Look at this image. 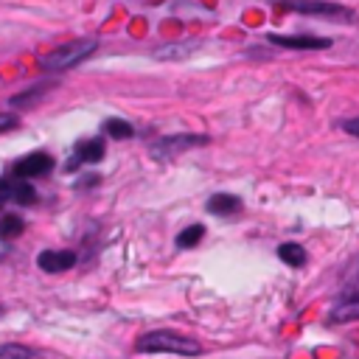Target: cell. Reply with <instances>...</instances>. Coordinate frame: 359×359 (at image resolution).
<instances>
[{"label":"cell","mask_w":359,"mask_h":359,"mask_svg":"<svg viewBox=\"0 0 359 359\" xmlns=\"http://www.w3.org/2000/svg\"><path fill=\"white\" fill-rule=\"evenodd\" d=\"M104 140H99V138H93V140H84V143H79L76 146V152H73V160L68 163V169L73 171V169H79L82 163H99V160H104Z\"/></svg>","instance_id":"cell-8"},{"label":"cell","mask_w":359,"mask_h":359,"mask_svg":"<svg viewBox=\"0 0 359 359\" xmlns=\"http://www.w3.org/2000/svg\"><path fill=\"white\" fill-rule=\"evenodd\" d=\"M0 359H34V351L25 345H0Z\"/></svg>","instance_id":"cell-17"},{"label":"cell","mask_w":359,"mask_h":359,"mask_svg":"<svg viewBox=\"0 0 359 359\" xmlns=\"http://www.w3.org/2000/svg\"><path fill=\"white\" fill-rule=\"evenodd\" d=\"M6 202H12V186H9V180H0V208Z\"/></svg>","instance_id":"cell-20"},{"label":"cell","mask_w":359,"mask_h":359,"mask_svg":"<svg viewBox=\"0 0 359 359\" xmlns=\"http://www.w3.org/2000/svg\"><path fill=\"white\" fill-rule=\"evenodd\" d=\"M12 199L20 202V205H34L37 202V191L28 180H12Z\"/></svg>","instance_id":"cell-12"},{"label":"cell","mask_w":359,"mask_h":359,"mask_svg":"<svg viewBox=\"0 0 359 359\" xmlns=\"http://www.w3.org/2000/svg\"><path fill=\"white\" fill-rule=\"evenodd\" d=\"M278 258L289 267H304L306 264V250L301 245H295V242H286L278 247Z\"/></svg>","instance_id":"cell-13"},{"label":"cell","mask_w":359,"mask_h":359,"mask_svg":"<svg viewBox=\"0 0 359 359\" xmlns=\"http://www.w3.org/2000/svg\"><path fill=\"white\" fill-rule=\"evenodd\" d=\"M99 42L96 40H73V42H65L53 48L51 53L40 56V68L42 71H68V68H76L79 62H84V59L90 53H96Z\"/></svg>","instance_id":"cell-2"},{"label":"cell","mask_w":359,"mask_h":359,"mask_svg":"<svg viewBox=\"0 0 359 359\" xmlns=\"http://www.w3.org/2000/svg\"><path fill=\"white\" fill-rule=\"evenodd\" d=\"M202 236H205V227H202V225H188L186 230H180L177 247H180V250H191V247H197V245L202 242Z\"/></svg>","instance_id":"cell-15"},{"label":"cell","mask_w":359,"mask_h":359,"mask_svg":"<svg viewBox=\"0 0 359 359\" xmlns=\"http://www.w3.org/2000/svg\"><path fill=\"white\" fill-rule=\"evenodd\" d=\"M37 264L45 273H65V269L76 264V253L73 250H42L37 256Z\"/></svg>","instance_id":"cell-7"},{"label":"cell","mask_w":359,"mask_h":359,"mask_svg":"<svg viewBox=\"0 0 359 359\" xmlns=\"http://www.w3.org/2000/svg\"><path fill=\"white\" fill-rule=\"evenodd\" d=\"M267 42L281 45V48H292V51H325L332 48V40L325 37H289V34H267Z\"/></svg>","instance_id":"cell-6"},{"label":"cell","mask_w":359,"mask_h":359,"mask_svg":"<svg viewBox=\"0 0 359 359\" xmlns=\"http://www.w3.org/2000/svg\"><path fill=\"white\" fill-rule=\"evenodd\" d=\"M53 171V158L45 152H32L23 160L14 163V177L17 180H34V177H45Z\"/></svg>","instance_id":"cell-5"},{"label":"cell","mask_w":359,"mask_h":359,"mask_svg":"<svg viewBox=\"0 0 359 359\" xmlns=\"http://www.w3.org/2000/svg\"><path fill=\"white\" fill-rule=\"evenodd\" d=\"M275 9L284 12H297V14H317V17H328L337 23H348L354 20V12L348 6L332 3V0H273Z\"/></svg>","instance_id":"cell-3"},{"label":"cell","mask_w":359,"mask_h":359,"mask_svg":"<svg viewBox=\"0 0 359 359\" xmlns=\"http://www.w3.org/2000/svg\"><path fill=\"white\" fill-rule=\"evenodd\" d=\"M197 48H199V42H194V40H188V42H169V45L158 48L155 56H158V59H186V56H191Z\"/></svg>","instance_id":"cell-11"},{"label":"cell","mask_w":359,"mask_h":359,"mask_svg":"<svg viewBox=\"0 0 359 359\" xmlns=\"http://www.w3.org/2000/svg\"><path fill=\"white\" fill-rule=\"evenodd\" d=\"M23 230H25V222L14 214H6L0 219V242H12V238H17Z\"/></svg>","instance_id":"cell-14"},{"label":"cell","mask_w":359,"mask_h":359,"mask_svg":"<svg viewBox=\"0 0 359 359\" xmlns=\"http://www.w3.org/2000/svg\"><path fill=\"white\" fill-rule=\"evenodd\" d=\"M104 132L110 135V138H115V140H124V138H132V124H127V121H121V118H107L104 121Z\"/></svg>","instance_id":"cell-16"},{"label":"cell","mask_w":359,"mask_h":359,"mask_svg":"<svg viewBox=\"0 0 359 359\" xmlns=\"http://www.w3.org/2000/svg\"><path fill=\"white\" fill-rule=\"evenodd\" d=\"M332 323H348V320H359V295H345L343 301L328 312Z\"/></svg>","instance_id":"cell-9"},{"label":"cell","mask_w":359,"mask_h":359,"mask_svg":"<svg viewBox=\"0 0 359 359\" xmlns=\"http://www.w3.org/2000/svg\"><path fill=\"white\" fill-rule=\"evenodd\" d=\"M45 90H48V87H32V90H25V93H20V96H12L9 104H12V107H25V104H32L34 99L45 96Z\"/></svg>","instance_id":"cell-18"},{"label":"cell","mask_w":359,"mask_h":359,"mask_svg":"<svg viewBox=\"0 0 359 359\" xmlns=\"http://www.w3.org/2000/svg\"><path fill=\"white\" fill-rule=\"evenodd\" d=\"M20 127V118L14 112H0V132H9Z\"/></svg>","instance_id":"cell-19"},{"label":"cell","mask_w":359,"mask_h":359,"mask_svg":"<svg viewBox=\"0 0 359 359\" xmlns=\"http://www.w3.org/2000/svg\"><path fill=\"white\" fill-rule=\"evenodd\" d=\"M236 211H242V199L233 197V194H214L208 199V214H216V216H230Z\"/></svg>","instance_id":"cell-10"},{"label":"cell","mask_w":359,"mask_h":359,"mask_svg":"<svg viewBox=\"0 0 359 359\" xmlns=\"http://www.w3.org/2000/svg\"><path fill=\"white\" fill-rule=\"evenodd\" d=\"M135 348L140 354H180V356H197L202 348L199 343L174 334V332H149L143 337H138Z\"/></svg>","instance_id":"cell-1"},{"label":"cell","mask_w":359,"mask_h":359,"mask_svg":"<svg viewBox=\"0 0 359 359\" xmlns=\"http://www.w3.org/2000/svg\"><path fill=\"white\" fill-rule=\"evenodd\" d=\"M343 129H345L348 135L359 138V115H356V118H348V121H343Z\"/></svg>","instance_id":"cell-21"},{"label":"cell","mask_w":359,"mask_h":359,"mask_svg":"<svg viewBox=\"0 0 359 359\" xmlns=\"http://www.w3.org/2000/svg\"><path fill=\"white\" fill-rule=\"evenodd\" d=\"M208 140H211L208 135H194V132L166 135V138H158L152 146H149V155H152L155 160H174V158H180L194 146H205Z\"/></svg>","instance_id":"cell-4"}]
</instances>
